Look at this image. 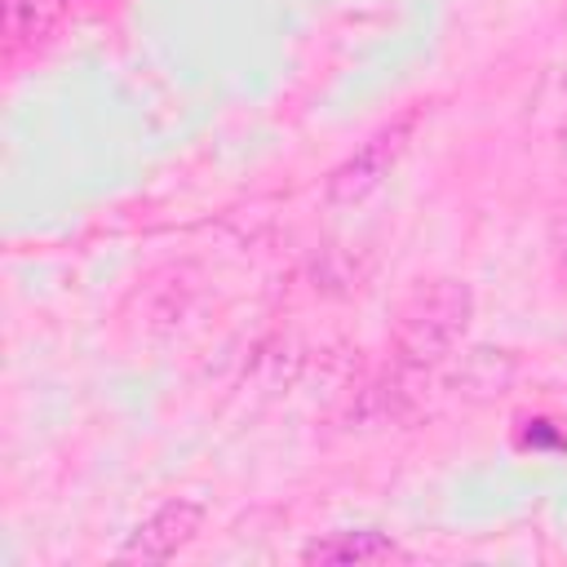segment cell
<instances>
[{"label":"cell","mask_w":567,"mask_h":567,"mask_svg":"<svg viewBox=\"0 0 567 567\" xmlns=\"http://www.w3.org/2000/svg\"><path fill=\"white\" fill-rule=\"evenodd\" d=\"M474 319V292L465 279L439 275V279H421L408 288V297L394 306V350L403 354V363L412 368H434L443 363L461 337L470 332Z\"/></svg>","instance_id":"1"},{"label":"cell","mask_w":567,"mask_h":567,"mask_svg":"<svg viewBox=\"0 0 567 567\" xmlns=\"http://www.w3.org/2000/svg\"><path fill=\"white\" fill-rule=\"evenodd\" d=\"M416 120H421V111H408V115H399V120L381 124V128H377V133H372L354 155H346V159L328 173V182H323L328 204L350 208V204L368 199V195L390 177V168L403 159V151H408V142H412Z\"/></svg>","instance_id":"2"},{"label":"cell","mask_w":567,"mask_h":567,"mask_svg":"<svg viewBox=\"0 0 567 567\" xmlns=\"http://www.w3.org/2000/svg\"><path fill=\"white\" fill-rule=\"evenodd\" d=\"M199 527H204V505L199 501H182V496L164 501L151 518H142L128 532L120 558H128V563H168L173 554H182L199 536Z\"/></svg>","instance_id":"3"},{"label":"cell","mask_w":567,"mask_h":567,"mask_svg":"<svg viewBox=\"0 0 567 567\" xmlns=\"http://www.w3.org/2000/svg\"><path fill=\"white\" fill-rule=\"evenodd\" d=\"M518 363L509 350H492V346H474L461 354L456 372H452V390L465 399H496L509 390Z\"/></svg>","instance_id":"4"},{"label":"cell","mask_w":567,"mask_h":567,"mask_svg":"<svg viewBox=\"0 0 567 567\" xmlns=\"http://www.w3.org/2000/svg\"><path fill=\"white\" fill-rule=\"evenodd\" d=\"M301 558L306 563H390L408 554L381 532H332V536H315L301 549Z\"/></svg>","instance_id":"5"},{"label":"cell","mask_w":567,"mask_h":567,"mask_svg":"<svg viewBox=\"0 0 567 567\" xmlns=\"http://www.w3.org/2000/svg\"><path fill=\"white\" fill-rule=\"evenodd\" d=\"M563 221H567V208H563ZM563 244V257H567V239H558Z\"/></svg>","instance_id":"6"}]
</instances>
